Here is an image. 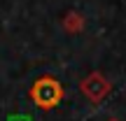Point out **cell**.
<instances>
[{
  "label": "cell",
  "mask_w": 126,
  "mask_h": 121,
  "mask_svg": "<svg viewBox=\"0 0 126 121\" xmlns=\"http://www.w3.org/2000/svg\"><path fill=\"white\" fill-rule=\"evenodd\" d=\"M9 121H28V119H23V117H14V119H9Z\"/></svg>",
  "instance_id": "6da1fadb"
}]
</instances>
